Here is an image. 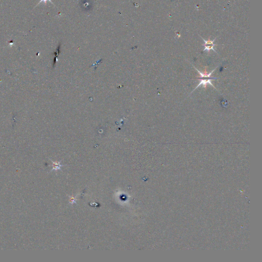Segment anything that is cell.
I'll return each instance as SVG.
<instances>
[{
    "mask_svg": "<svg viewBox=\"0 0 262 262\" xmlns=\"http://www.w3.org/2000/svg\"><path fill=\"white\" fill-rule=\"evenodd\" d=\"M194 68H195V69H196V70L198 71V72L199 74V75H200V76H199V78H197L200 81V83H199V85H198V86L196 87V88H195L194 90L192 91V92H194L196 89H197L199 87V86H200L201 85H203V87L205 88V89L207 87V86L208 85H211V86H212V87H214V88L216 89V88L214 86V85H212V83L211 82V80H212L217 79L218 78L212 77V76H211V75H212V74L213 73V72L216 70V68H215V69H214V70H212L211 72L209 73H207L206 68H205L204 71V72L203 73L201 72L200 71H199V70H198L195 67H194Z\"/></svg>",
    "mask_w": 262,
    "mask_h": 262,
    "instance_id": "cell-1",
    "label": "cell"
},
{
    "mask_svg": "<svg viewBox=\"0 0 262 262\" xmlns=\"http://www.w3.org/2000/svg\"><path fill=\"white\" fill-rule=\"evenodd\" d=\"M203 40L204 42V44L203 45V46H204V49L203 50L204 51H207V52H210V50H212L216 52V51H215L214 48V46H216V44H214V40H204L203 38Z\"/></svg>",
    "mask_w": 262,
    "mask_h": 262,
    "instance_id": "cell-2",
    "label": "cell"
},
{
    "mask_svg": "<svg viewBox=\"0 0 262 262\" xmlns=\"http://www.w3.org/2000/svg\"><path fill=\"white\" fill-rule=\"evenodd\" d=\"M52 162L53 168L52 170H60V167L64 166V165L60 164V162H53V161H52Z\"/></svg>",
    "mask_w": 262,
    "mask_h": 262,
    "instance_id": "cell-3",
    "label": "cell"
},
{
    "mask_svg": "<svg viewBox=\"0 0 262 262\" xmlns=\"http://www.w3.org/2000/svg\"><path fill=\"white\" fill-rule=\"evenodd\" d=\"M70 203H71V204L76 203V199H75V198L73 197H70Z\"/></svg>",
    "mask_w": 262,
    "mask_h": 262,
    "instance_id": "cell-4",
    "label": "cell"
},
{
    "mask_svg": "<svg viewBox=\"0 0 262 262\" xmlns=\"http://www.w3.org/2000/svg\"><path fill=\"white\" fill-rule=\"evenodd\" d=\"M47 1H49L52 4H53V3L51 1V0H40V2L38 3V4L37 5H38V4H40V3L42 2H44L45 3V4L46 5V4H47ZM37 5H36V6H37Z\"/></svg>",
    "mask_w": 262,
    "mask_h": 262,
    "instance_id": "cell-5",
    "label": "cell"
}]
</instances>
